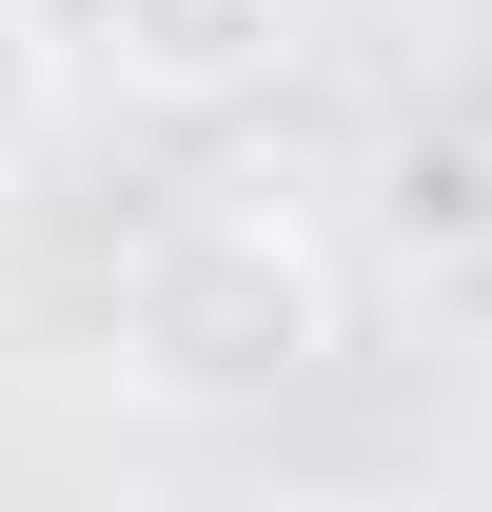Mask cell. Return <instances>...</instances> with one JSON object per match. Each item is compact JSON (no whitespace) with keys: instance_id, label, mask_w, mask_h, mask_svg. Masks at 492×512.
<instances>
[{"instance_id":"3","label":"cell","mask_w":492,"mask_h":512,"mask_svg":"<svg viewBox=\"0 0 492 512\" xmlns=\"http://www.w3.org/2000/svg\"><path fill=\"white\" fill-rule=\"evenodd\" d=\"M60 79H79V20H40V0H0V217H20V178H40V138H60Z\"/></svg>"},{"instance_id":"2","label":"cell","mask_w":492,"mask_h":512,"mask_svg":"<svg viewBox=\"0 0 492 512\" xmlns=\"http://www.w3.org/2000/svg\"><path fill=\"white\" fill-rule=\"evenodd\" d=\"M315 40V0H79V60L119 79V99H158V119H237V99H276Z\"/></svg>"},{"instance_id":"1","label":"cell","mask_w":492,"mask_h":512,"mask_svg":"<svg viewBox=\"0 0 492 512\" xmlns=\"http://www.w3.org/2000/svg\"><path fill=\"white\" fill-rule=\"evenodd\" d=\"M99 355H119L138 414H276V394H315L355 355V276H335V237L296 197H197L119 256Z\"/></svg>"}]
</instances>
